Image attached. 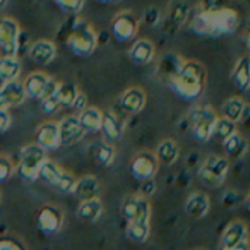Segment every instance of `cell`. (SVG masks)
<instances>
[{
    "label": "cell",
    "instance_id": "1",
    "mask_svg": "<svg viewBox=\"0 0 250 250\" xmlns=\"http://www.w3.org/2000/svg\"><path fill=\"white\" fill-rule=\"evenodd\" d=\"M240 19L233 9H204L194 16L192 29L202 36H225L238 29Z\"/></svg>",
    "mask_w": 250,
    "mask_h": 250
},
{
    "label": "cell",
    "instance_id": "2",
    "mask_svg": "<svg viewBox=\"0 0 250 250\" xmlns=\"http://www.w3.org/2000/svg\"><path fill=\"white\" fill-rule=\"evenodd\" d=\"M171 89L180 98L187 101L197 100L206 87V69L201 62L187 60L182 62L180 69L173 76V79L168 83Z\"/></svg>",
    "mask_w": 250,
    "mask_h": 250
},
{
    "label": "cell",
    "instance_id": "3",
    "mask_svg": "<svg viewBox=\"0 0 250 250\" xmlns=\"http://www.w3.org/2000/svg\"><path fill=\"white\" fill-rule=\"evenodd\" d=\"M67 46L77 57H89L98 46V36L89 24L79 21L70 28Z\"/></svg>",
    "mask_w": 250,
    "mask_h": 250
},
{
    "label": "cell",
    "instance_id": "4",
    "mask_svg": "<svg viewBox=\"0 0 250 250\" xmlns=\"http://www.w3.org/2000/svg\"><path fill=\"white\" fill-rule=\"evenodd\" d=\"M38 178L52 185L55 190L62 192V194H74V187H76V178L72 173L62 170L55 161L46 158L42 163L38 170Z\"/></svg>",
    "mask_w": 250,
    "mask_h": 250
},
{
    "label": "cell",
    "instance_id": "5",
    "mask_svg": "<svg viewBox=\"0 0 250 250\" xmlns=\"http://www.w3.org/2000/svg\"><path fill=\"white\" fill-rule=\"evenodd\" d=\"M46 158H48L46 151L42 149L38 144H29V146L22 147V151L19 153V175L24 180H36L40 167H42V163Z\"/></svg>",
    "mask_w": 250,
    "mask_h": 250
},
{
    "label": "cell",
    "instance_id": "6",
    "mask_svg": "<svg viewBox=\"0 0 250 250\" xmlns=\"http://www.w3.org/2000/svg\"><path fill=\"white\" fill-rule=\"evenodd\" d=\"M218 115L211 106H199L195 110H192L188 122H190V130L194 134V137L201 143L211 139L212 127H214Z\"/></svg>",
    "mask_w": 250,
    "mask_h": 250
},
{
    "label": "cell",
    "instance_id": "7",
    "mask_svg": "<svg viewBox=\"0 0 250 250\" xmlns=\"http://www.w3.org/2000/svg\"><path fill=\"white\" fill-rule=\"evenodd\" d=\"M122 214L127 223H149L151 204L143 195H130L122 204Z\"/></svg>",
    "mask_w": 250,
    "mask_h": 250
},
{
    "label": "cell",
    "instance_id": "8",
    "mask_svg": "<svg viewBox=\"0 0 250 250\" xmlns=\"http://www.w3.org/2000/svg\"><path fill=\"white\" fill-rule=\"evenodd\" d=\"M21 28L12 18H0V52L9 57H18Z\"/></svg>",
    "mask_w": 250,
    "mask_h": 250
},
{
    "label": "cell",
    "instance_id": "9",
    "mask_svg": "<svg viewBox=\"0 0 250 250\" xmlns=\"http://www.w3.org/2000/svg\"><path fill=\"white\" fill-rule=\"evenodd\" d=\"M229 161L225 156H209L199 170V177L208 185H219L225 182L228 173Z\"/></svg>",
    "mask_w": 250,
    "mask_h": 250
},
{
    "label": "cell",
    "instance_id": "10",
    "mask_svg": "<svg viewBox=\"0 0 250 250\" xmlns=\"http://www.w3.org/2000/svg\"><path fill=\"white\" fill-rule=\"evenodd\" d=\"M158 167H160V163H158L156 156L153 153L144 151V153H139L134 156L132 163H130V173L137 180L147 182L156 177Z\"/></svg>",
    "mask_w": 250,
    "mask_h": 250
},
{
    "label": "cell",
    "instance_id": "11",
    "mask_svg": "<svg viewBox=\"0 0 250 250\" xmlns=\"http://www.w3.org/2000/svg\"><path fill=\"white\" fill-rule=\"evenodd\" d=\"M59 125V144L63 147H69L77 144L84 137V129L81 127L77 115H69V117L62 118Z\"/></svg>",
    "mask_w": 250,
    "mask_h": 250
},
{
    "label": "cell",
    "instance_id": "12",
    "mask_svg": "<svg viewBox=\"0 0 250 250\" xmlns=\"http://www.w3.org/2000/svg\"><path fill=\"white\" fill-rule=\"evenodd\" d=\"M137 26L139 22L132 12H120L111 21V33L118 42H129L136 36Z\"/></svg>",
    "mask_w": 250,
    "mask_h": 250
},
{
    "label": "cell",
    "instance_id": "13",
    "mask_svg": "<svg viewBox=\"0 0 250 250\" xmlns=\"http://www.w3.org/2000/svg\"><path fill=\"white\" fill-rule=\"evenodd\" d=\"M247 240H249L247 225L243 221H240V219H235V221L228 223L226 228L223 229L219 245H221V250H228L231 247L238 245V243L247 242Z\"/></svg>",
    "mask_w": 250,
    "mask_h": 250
},
{
    "label": "cell",
    "instance_id": "14",
    "mask_svg": "<svg viewBox=\"0 0 250 250\" xmlns=\"http://www.w3.org/2000/svg\"><path fill=\"white\" fill-rule=\"evenodd\" d=\"M24 87H22V83H19L18 79L0 86V108L9 110L12 106H19V104L24 103Z\"/></svg>",
    "mask_w": 250,
    "mask_h": 250
},
{
    "label": "cell",
    "instance_id": "15",
    "mask_svg": "<svg viewBox=\"0 0 250 250\" xmlns=\"http://www.w3.org/2000/svg\"><path fill=\"white\" fill-rule=\"evenodd\" d=\"M63 216L62 211H59L53 206H46L40 211L38 214V228L45 235H55L60 228H62Z\"/></svg>",
    "mask_w": 250,
    "mask_h": 250
},
{
    "label": "cell",
    "instance_id": "16",
    "mask_svg": "<svg viewBox=\"0 0 250 250\" xmlns=\"http://www.w3.org/2000/svg\"><path fill=\"white\" fill-rule=\"evenodd\" d=\"M124 120L113 111H103L101 115V132L108 143H115L124 136Z\"/></svg>",
    "mask_w": 250,
    "mask_h": 250
},
{
    "label": "cell",
    "instance_id": "17",
    "mask_svg": "<svg viewBox=\"0 0 250 250\" xmlns=\"http://www.w3.org/2000/svg\"><path fill=\"white\" fill-rule=\"evenodd\" d=\"M118 104L125 113H139L146 106V93L141 87H129L122 93Z\"/></svg>",
    "mask_w": 250,
    "mask_h": 250
},
{
    "label": "cell",
    "instance_id": "18",
    "mask_svg": "<svg viewBox=\"0 0 250 250\" xmlns=\"http://www.w3.org/2000/svg\"><path fill=\"white\" fill-rule=\"evenodd\" d=\"M42 149L53 151L60 146L59 144V125L55 122H45L36 129V143Z\"/></svg>",
    "mask_w": 250,
    "mask_h": 250
},
{
    "label": "cell",
    "instance_id": "19",
    "mask_svg": "<svg viewBox=\"0 0 250 250\" xmlns=\"http://www.w3.org/2000/svg\"><path fill=\"white\" fill-rule=\"evenodd\" d=\"M57 55V46L50 40H38L29 46V59L38 65H48Z\"/></svg>",
    "mask_w": 250,
    "mask_h": 250
},
{
    "label": "cell",
    "instance_id": "20",
    "mask_svg": "<svg viewBox=\"0 0 250 250\" xmlns=\"http://www.w3.org/2000/svg\"><path fill=\"white\" fill-rule=\"evenodd\" d=\"M129 59L136 65H147L154 59V45L149 40H137L129 50Z\"/></svg>",
    "mask_w": 250,
    "mask_h": 250
},
{
    "label": "cell",
    "instance_id": "21",
    "mask_svg": "<svg viewBox=\"0 0 250 250\" xmlns=\"http://www.w3.org/2000/svg\"><path fill=\"white\" fill-rule=\"evenodd\" d=\"M48 79L50 77L43 72L29 74L24 83H22L26 98H29V100H42L43 93L46 89V84H48Z\"/></svg>",
    "mask_w": 250,
    "mask_h": 250
},
{
    "label": "cell",
    "instance_id": "22",
    "mask_svg": "<svg viewBox=\"0 0 250 250\" xmlns=\"http://www.w3.org/2000/svg\"><path fill=\"white\" fill-rule=\"evenodd\" d=\"M209 209H211V201L204 192H195L185 202V212H187L190 218L201 219L204 216H208Z\"/></svg>",
    "mask_w": 250,
    "mask_h": 250
},
{
    "label": "cell",
    "instance_id": "23",
    "mask_svg": "<svg viewBox=\"0 0 250 250\" xmlns=\"http://www.w3.org/2000/svg\"><path fill=\"white\" fill-rule=\"evenodd\" d=\"M182 62L184 60L180 59V57L177 55V53H165L163 57H161V60L158 62V77L163 81H167V83H170L171 79H173V76L177 74V70L180 69Z\"/></svg>",
    "mask_w": 250,
    "mask_h": 250
},
{
    "label": "cell",
    "instance_id": "24",
    "mask_svg": "<svg viewBox=\"0 0 250 250\" xmlns=\"http://www.w3.org/2000/svg\"><path fill=\"white\" fill-rule=\"evenodd\" d=\"M21 74V62L18 57L2 55L0 57V86L16 81Z\"/></svg>",
    "mask_w": 250,
    "mask_h": 250
},
{
    "label": "cell",
    "instance_id": "25",
    "mask_svg": "<svg viewBox=\"0 0 250 250\" xmlns=\"http://www.w3.org/2000/svg\"><path fill=\"white\" fill-rule=\"evenodd\" d=\"M74 194H76L81 201L98 197V194H100V182H98V178L93 177V175H86V177L76 180Z\"/></svg>",
    "mask_w": 250,
    "mask_h": 250
},
{
    "label": "cell",
    "instance_id": "26",
    "mask_svg": "<svg viewBox=\"0 0 250 250\" xmlns=\"http://www.w3.org/2000/svg\"><path fill=\"white\" fill-rule=\"evenodd\" d=\"M231 81L236 89L247 91L250 84V67H249V57H240L236 60L235 67L231 70Z\"/></svg>",
    "mask_w": 250,
    "mask_h": 250
},
{
    "label": "cell",
    "instance_id": "27",
    "mask_svg": "<svg viewBox=\"0 0 250 250\" xmlns=\"http://www.w3.org/2000/svg\"><path fill=\"white\" fill-rule=\"evenodd\" d=\"M101 115H103V111H100L94 106H86L83 111L77 113V118H79V124L84 129V132H100Z\"/></svg>",
    "mask_w": 250,
    "mask_h": 250
},
{
    "label": "cell",
    "instance_id": "28",
    "mask_svg": "<svg viewBox=\"0 0 250 250\" xmlns=\"http://www.w3.org/2000/svg\"><path fill=\"white\" fill-rule=\"evenodd\" d=\"M103 212V202L100 197L86 199V201H81L79 208H77V216H79L83 221L94 223Z\"/></svg>",
    "mask_w": 250,
    "mask_h": 250
},
{
    "label": "cell",
    "instance_id": "29",
    "mask_svg": "<svg viewBox=\"0 0 250 250\" xmlns=\"http://www.w3.org/2000/svg\"><path fill=\"white\" fill-rule=\"evenodd\" d=\"M247 103L238 96L228 98L223 103V117L229 118L233 122H240L243 117H247Z\"/></svg>",
    "mask_w": 250,
    "mask_h": 250
},
{
    "label": "cell",
    "instance_id": "30",
    "mask_svg": "<svg viewBox=\"0 0 250 250\" xmlns=\"http://www.w3.org/2000/svg\"><path fill=\"white\" fill-rule=\"evenodd\" d=\"M178 154H180V149H178V144L175 143L173 139H165L160 143L156 149V160L158 163H163V165H173L177 161Z\"/></svg>",
    "mask_w": 250,
    "mask_h": 250
},
{
    "label": "cell",
    "instance_id": "31",
    "mask_svg": "<svg viewBox=\"0 0 250 250\" xmlns=\"http://www.w3.org/2000/svg\"><path fill=\"white\" fill-rule=\"evenodd\" d=\"M79 89H77L76 84H70V83H60L59 87L55 89V93L52 94L53 100H55L57 106L59 108H69L72 104L74 98L77 96Z\"/></svg>",
    "mask_w": 250,
    "mask_h": 250
},
{
    "label": "cell",
    "instance_id": "32",
    "mask_svg": "<svg viewBox=\"0 0 250 250\" xmlns=\"http://www.w3.org/2000/svg\"><path fill=\"white\" fill-rule=\"evenodd\" d=\"M223 147H225L226 154L231 158H242L247 151V141L238 132L231 134L228 139L223 141Z\"/></svg>",
    "mask_w": 250,
    "mask_h": 250
},
{
    "label": "cell",
    "instance_id": "33",
    "mask_svg": "<svg viewBox=\"0 0 250 250\" xmlns=\"http://www.w3.org/2000/svg\"><path fill=\"white\" fill-rule=\"evenodd\" d=\"M235 132H236V122L223 117V118H218V120H216L214 127H212L211 137H216V139H219L223 143V141L228 139V137Z\"/></svg>",
    "mask_w": 250,
    "mask_h": 250
},
{
    "label": "cell",
    "instance_id": "34",
    "mask_svg": "<svg viewBox=\"0 0 250 250\" xmlns=\"http://www.w3.org/2000/svg\"><path fill=\"white\" fill-rule=\"evenodd\" d=\"M93 158L100 167H110L115 160V147L110 143H100L94 147Z\"/></svg>",
    "mask_w": 250,
    "mask_h": 250
},
{
    "label": "cell",
    "instance_id": "35",
    "mask_svg": "<svg viewBox=\"0 0 250 250\" xmlns=\"http://www.w3.org/2000/svg\"><path fill=\"white\" fill-rule=\"evenodd\" d=\"M151 235L149 223H129L127 228V236L136 243H144Z\"/></svg>",
    "mask_w": 250,
    "mask_h": 250
},
{
    "label": "cell",
    "instance_id": "36",
    "mask_svg": "<svg viewBox=\"0 0 250 250\" xmlns=\"http://www.w3.org/2000/svg\"><path fill=\"white\" fill-rule=\"evenodd\" d=\"M52 2L67 14H77L84 7V0H52Z\"/></svg>",
    "mask_w": 250,
    "mask_h": 250
},
{
    "label": "cell",
    "instance_id": "37",
    "mask_svg": "<svg viewBox=\"0 0 250 250\" xmlns=\"http://www.w3.org/2000/svg\"><path fill=\"white\" fill-rule=\"evenodd\" d=\"M14 173V163L7 156H0V184L12 177Z\"/></svg>",
    "mask_w": 250,
    "mask_h": 250
},
{
    "label": "cell",
    "instance_id": "38",
    "mask_svg": "<svg viewBox=\"0 0 250 250\" xmlns=\"http://www.w3.org/2000/svg\"><path fill=\"white\" fill-rule=\"evenodd\" d=\"M188 16V7L184 4H177L173 7V11H171V16L170 19L171 21H175L177 24H182V22L185 21V18Z\"/></svg>",
    "mask_w": 250,
    "mask_h": 250
},
{
    "label": "cell",
    "instance_id": "39",
    "mask_svg": "<svg viewBox=\"0 0 250 250\" xmlns=\"http://www.w3.org/2000/svg\"><path fill=\"white\" fill-rule=\"evenodd\" d=\"M87 106V98H86V94L84 93H77V96L74 98V101H72V104H70L69 108H72L74 111H76V113H79V111H83L84 108Z\"/></svg>",
    "mask_w": 250,
    "mask_h": 250
},
{
    "label": "cell",
    "instance_id": "40",
    "mask_svg": "<svg viewBox=\"0 0 250 250\" xmlns=\"http://www.w3.org/2000/svg\"><path fill=\"white\" fill-rule=\"evenodd\" d=\"M11 124H12V117H11V113H9V110L0 108V134L9 130Z\"/></svg>",
    "mask_w": 250,
    "mask_h": 250
},
{
    "label": "cell",
    "instance_id": "41",
    "mask_svg": "<svg viewBox=\"0 0 250 250\" xmlns=\"http://www.w3.org/2000/svg\"><path fill=\"white\" fill-rule=\"evenodd\" d=\"M0 250H24L19 243L12 240H0Z\"/></svg>",
    "mask_w": 250,
    "mask_h": 250
},
{
    "label": "cell",
    "instance_id": "42",
    "mask_svg": "<svg viewBox=\"0 0 250 250\" xmlns=\"http://www.w3.org/2000/svg\"><path fill=\"white\" fill-rule=\"evenodd\" d=\"M146 22L147 24H151V26H154L158 22V19H160V11L158 9H149L147 11V14H146Z\"/></svg>",
    "mask_w": 250,
    "mask_h": 250
},
{
    "label": "cell",
    "instance_id": "43",
    "mask_svg": "<svg viewBox=\"0 0 250 250\" xmlns=\"http://www.w3.org/2000/svg\"><path fill=\"white\" fill-rule=\"evenodd\" d=\"M228 250H249V240H247V242L238 243V245L231 247V249H228Z\"/></svg>",
    "mask_w": 250,
    "mask_h": 250
},
{
    "label": "cell",
    "instance_id": "44",
    "mask_svg": "<svg viewBox=\"0 0 250 250\" xmlns=\"http://www.w3.org/2000/svg\"><path fill=\"white\" fill-rule=\"evenodd\" d=\"M100 4H115V2H120V0H96Z\"/></svg>",
    "mask_w": 250,
    "mask_h": 250
},
{
    "label": "cell",
    "instance_id": "45",
    "mask_svg": "<svg viewBox=\"0 0 250 250\" xmlns=\"http://www.w3.org/2000/svg\"><path fill=\"white\" fill-rule=\"evenodd\" d=\"M9 0H0V9H4L5 7V4H7Z\"/></svg>",
    "mask_w": 250,
    "mask_h": 250
}]
</instances>
